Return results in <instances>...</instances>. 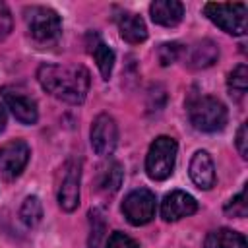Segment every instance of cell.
<instances>
[{"label": "cell", "mask_w": 248, "mask_h": 248, "mask_svg": "<svg viewBox=\"0 0 248 248\" xmlns=\"http://www.w3.org/2000/svg\"><path fill=\"white\" fill-rule=\"evenodd\" d=\"M41 87L58 101L79 105L89 91V72L79 64H43L37 70Z\"/></svg>", "instance_id": "obj_1"}, {"label": "cell", "mask_w": 248, "mask_h": 248, "mask_svg": "<svg viewBox=\"0 0 248 248\" xmlns=\"http://www.w3.org/2000/svg\"><path fill=\"white\" fill-rule=\"evenodd\" d=\"M188 118L200 132H219L227 124V107L211 95H194L188 99Z\"/></svg>", "instance_id": "obj_2"}, {"label": "cell", "mask_w": 248, "mask_h": 248, "mask_svg": "<svg viewBox=\"0 0 248 248\" xmlns=\"http://www.w3.org/2000/svg\"><path fill=\"white\" fill-rule=\"evenodd\" d=\"M203 14L229 35L240 37L248 29V8L244 2H207Z\"/></svg>", "instance_id": "obj_3"}, {"label": "cell", "mask_w": 248, "mask_h": 248, "mask_svg": "<svg viewBox=\"0 0 248 248\" xmlns=\"http://www.w3.org/2000/svg\"><path fill=\"white\" fill-rule=\"evenodd\" d=\"M176 151L178 145L169 136H159L149 145L147 157H145V172L151 180H165L172 174L174 163H176Z\"/></svg>", "instance_id": "obj_4"}, {"label": "cell", "mask_w": 248, "mask_h": 248, "mask_svg": "<svg viewBox=\"0 0 248 248\" xmlns=\"http://www.w3.org/2000/svg\"><path fill=\"white\" fill-rule=\"evenodd\" d=\"M25 23L29 29V35L43 45L54 43L62 33V21L60 16L46 6H29L23 10Z\"/></svg>", "instance_id": "obj_5"}, {"label": "cell", "mask_w": 248, "mask_h": 248, "mask_svg": "<svg viewBox=\"0 0 248 248\" xmlns=\"http://www.w3.org/2000/svg\"><path fill=\"white\" fill-rule=\"evenodd\" d=\"M157 211V200L155 194L147 188H136L132 190L124 202H122V213L134 227L147 225Z\"/></svg>", "instance_id": "obj_6"}, {"label": "cell", "mask_w": 248, "mask_h": 248, "mask_svg": "<svg viewBox=\"0 0 248 248\" xmlns=\"http://www.w3.org/2000/svg\"><path fill=\"white\" fill-rule=\"evenodd\" d=\"M0 95L6 103V107L16 116V120H19L21 124H35L37 122V118H39L37 103L23 87L4 85V87H0Z\"/></svg>", "instance_id": "obj_7"}, {"label": "cell", "mask_w": 248, "mask_h": 248, "mask_svg": "<svg viewBox=\"0 0 248 248\" xmlns=\"http://www.w3.org/2000/svg\"><path fill=\"white\" fill-rule=\"evenodd\" d=\"M29 155H31V149L23 140H12L4 143L0 147V174L6 180L17 178L23 172L29 161Z\"/></svg>", "instance_id": "obj_8"}, {"label": "cell", "mask_w": 248, "mask_h": 248, "mask_svg": "<svg viewBox=\"0 0 248 248\" xmlns=\"http://www.w3.org/2000/svg\"><path fill=\"white\" fill-rule=\"evenodd\" d=\"M116 141H118L116 120L110 114L101 112L91 124V147H93V151L101 157H107L114 151Z\"/></svg>", "instance_id": "obj_9"}, {"label": "cell", "mask_w": 248, "mask_h": 248, "mask_svg": "<svg viewBox=\"0 0 248 248\" xmlns=\"http://www.w3.org/2000/svg\"><path fill=\"white\" fill-rule=\"evenodd\" d=\"M79 184H81V165L76 159H70L64 165V176L58 188V205L72 213L79 205Z\"/></svg>", "instance_id": "obj_10"}, {"label": "cell", "mask_w": 248, "mask_h": 248, "mask_svg": "<svg viewBox=\"0 0 248 248\" xmlns=\"http://www.w3.org/2000/svg\"><path fill=\"white\" fill-rule=\"evenodd\" d=\"M198 211V202L194 196L182 192V190H172L170 194L165 196L161 203V217L165 221H178L182 217H188Z\"/></svg>", "instance_id": "obj_11"}, {"label": "cell", "mask_w": 248, "mask_h": 248, "mask_svg": "<svg viewBox=\"0 0 248 248\" xmlns=\"http://www.w3.org/2000/svg\"><path fill=\"white\" fill-rule=\"evenodd\" d=\"M188 172H190L192 182L200 190H211L215 186V167H213V161H211V157H209L207 151L198 149L192 155Z\"/></svg>", "instance_id": "obj_12"}, {"label": "cell", "mask_w": 248, "mask_h": 248, "mask_svg": "<svg viewBox=\"0 0 248 248\" xmlns=\"http://www.w3.org/2000/svg\"><path fill=\"white\" fill-rule=\"evenodd\" d=\"M151 19L163 27H174L184 17V6L178 0H155L149 6Z\"/></svg>", "instance_id": "obj_13"}, {"label": "cell", "mask_w": 248, "mask_h": 248, "mask_svg": "<svg viewBox=\"0 0 248 248\" xmlns=\"http://www.w3.org/2000/svg\"><path fill=\"white\" fill-rule=\"evenodd\" d=\"M116 25H118V31H120L122 39L132 43V45H140L147 39L145 21L134 12H120L116 16Z\"/></svg>", "instance_id": "obj_14"}, {"label": "cell", "mask_w": 248, "mask_h": 248, "mask_svg": "<svg viewBox=\"0 0 248 248\" xmlns=\"http://www.w3.org/2000/svg\"><path fill=\"white\" fill-rule=\"evenodd\" d=\"M217 58H219L217 45L211 39H203L192 46L190 56H188V66L192 70H203V68L213 66L217 62Z\"/></svg>", "instance_id": "obj_15"}, {"label": "cell", "mask_w": 248, "mask_h": 248, "mask_svg": "<svg viewBox=\"0 0 248 248\" xmlns=\"http://www.w3.org/2000/svg\"><path fill=\"white\" fill-rule=\"evenodd\" d=\"M205 248H248L242 232L232 229H217L205 236Z\"/></svg>", "instance_id": "obj_16"}, {"label": "cell", "mask_w": 248, "mask_h": 248, "mask_svg": "<svg viewBox=\"0 0 248 248\" xmlns=\"http://www.w3.org/2000/svg\"><path fill=\"white\" fill-rule=\"evenodd\" d=\"M91 54L97 62V68H99L103 79H108L112 74V68H114V50L108 45H105L99 37H95V45L91 46Z\"/></svg>", "instance_id": "obj_17"}, {"label": "cell", "mask_w": 248, "mask_h": 248, "mask_svg": "<svg viewBox=\"0 0 248 248\" xmlns=\"http://www.w3.org/2000/svg\"><path fill=\"white\" fill-rule=\"evenodd\" d=\"M19 219L29 229H33V227H37L41 223V219H43V203H41V200L37 196H27L23 200V203L19 207Z\"/></svg>", "instance_id": "obj_18"}, {"label": "cell", "mask_w": 248, "mask_h": 248, "mask_svg": "<svg viewBox=\"0 0 248 248\" xmlns=\"http://www.w3.org/2000/svg\"><path fill=\"white\" fill-rule=\"evenodd\" d=\"M122 165L120 163H108V167L103 169V174H101V180H99V186L103 192L107 194H114L118 192V188L122 186Z\"/></svg>", "instance_id": "obj_19"}, {"label": "cell", "mask_w": 248, "mask_h": 248, "mask_svg": "<svg viewBox=\"0 0 248 248\" xmlns=\"http://www.w3.org/2000/svg\"><path fill=\"white\" fill-rule=\"evenodd\" d=\"M105 232H107V223H105L103 211L95 207V209L89 211V238H87V246L89 248H99L103 238H105Z\"/></svg>", "instance_id": "obj_20"}, {"label": "cell", "mask_w": 248, "mask_h": 248, "mask_svg": "<svg viewBox=\"0 0 248 248\" xmlns=\"http://www.w3.org/2000/svg\"><path fill=\"white\" fill-rule=\"evenodd\" d=\"M227 85H229L231 95L242 97V95L246 93V89H248V68H246V64H238V66L229 74Z\"/></svg>", "instance_id": "obj_21"}, {"label": "cell", "mask_w": 248, "mask_h": 248, "mask_svg": "<svg viewBox=\"0 0 248 248\" xmlns=\"http://www.w3.org/2000/svg\"><path fill=\"white\" fill-rule=\"evenodd\" d=\"M180 54H182V45L180 43H163L157 48V56H159L161 66H169V64L176 62Z\"/></svg>", "instance_id": "obj_22"}, {"label": "cell", "mask_w": 248, "mask_h": 248, "mask_svg": "<svg viewBox=\"0 0 248 248\" xmlns=\"http://www.w3.org/2000/svg\"><path fill=\"white\" fill-rule=\"evenodd\" d=\"M225 213L231 215V217H246V213H248L246 188H242V192H238L231 202H227V205H225Z\"/></svg>", "instance_id": "obj_23"}, {"label": "cell", "mask_w": 248, "mask_h": 248, "mask_svg": "<svg viewBox=\"0 0 248 248\" xmlns=\"http://www.w3.org/2000/svg\"><path fill=\"white\" fill-rule=\"evenodd\" d=\"M107 248H140V244L132 236H128L120 231H114L107 240Z\"/></svg>", "instance_id": "obj_24"}, {"label": "cell", "mask_w": 248, "mask_h": 248, "mask_svg": "<svg viewBox=\"0 0 248 248\" xmlns=\"http://www.w3.org/2000/svg\"><path fill=\"white\" fill-rule=\"evenodd\" d=\"M236 149L242 159L248 157V126H246V122H242L236 132Z\"/></svg>", "instance_id": "obj_25"}, {"label": "cell", "mask_w": 248, "mask_h": 248, "mask_svg": "<svg viewBox=\"0 0 248 248\" xmlns=\"http://www.w3.org/2000/svg\"><path fill=\"white\" fill-rule=\"evenodd\" d=\"M10 31H12V16H10V10L6 8V4L0 2V41L6 39Z\"/></svg>", "instance_id": "obj_26"}, {"label": "cell", "mask_w": 248, "mask_h": 248, "mask_svg": "<svg viewBox=\"0 0 248 248\" xmlns=\"http://www.w3.org/2000/svg\"><path fill=\"white\" fill-rule=\"evenodd\" d=\"M6 128V112H4V107L0 105V132Z\"/></svg>", "instance_id": "obj_27"}]
</instances>
